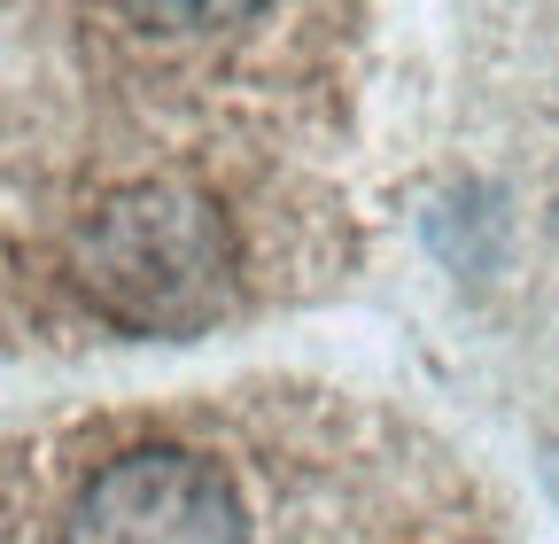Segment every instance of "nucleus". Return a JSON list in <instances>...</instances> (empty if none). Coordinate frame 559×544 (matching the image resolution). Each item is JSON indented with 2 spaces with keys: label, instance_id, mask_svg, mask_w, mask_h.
<instances>
[{
  "label": "nucleus",
  "instance_id": "4",
  "mask_svg": "<svg viewBox=\"0 0 559 544\" xmlns=\"http://www.w3.org/2000/svg\"><path fill=\"white\" fill-rule=\"evenodd\" d=\"M551 241H559V194H551Z\"/></svg>",
  "mask_w": 559,
  "mask_h": 544
},
{
  "label": "nucleus",
  "instance_id": "1",
  "mask_svg": "<svg viewBox=\"0 0 559 544\" xmlns=\"http://www.w3.org/2000/svg\"><path fill=\"white\" fill-rule=\"evenodd\" d=\"M62 281L102 327L140 343H187L226 319L241 249L218 194H202L194 179H124L79 211L62 241Z\"/></svg>",
  "mask_w": 559,
  "mask_h": 544
},
{
  "label": "nucleus",
  "instance_id": "3",
  "mask_svg": "<svg viewBox=\"0 0 559 544\" xmlns=\"http://www.w3.org/2000/svg\"><path fill=\"white\" fill-rule=\"evenodd\" d=\"M102 16H117L124 32H148V39H210L226 24H249L264 0H94Z\"/></svg>",
  "mask_w": 559,
  "mask_h": 544
},
{
  "label": "nucleus",
  "instance_id": "2",
  "mask_svg": "<svg viewBox=\"0 0 559 544\" xmlns=\"http://www.w3.org/2000/svg\"><path fill=\"white\" fill-rule=\"evenodd\" d=\"M62 544H249L241 490L187 444H132L86 474L62 513Z\"/></svg>",
  "mask_w": 559,
  "mask_h": 544
}]
</instances>
